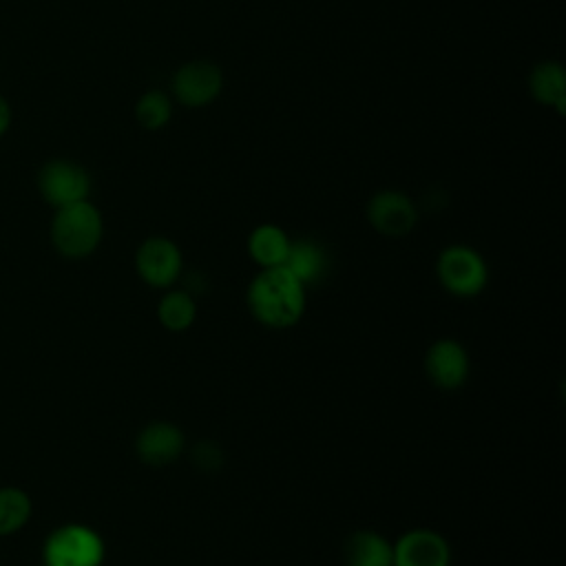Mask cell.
Segmentation results:
<instances>
[{
    "label": "cell",
    "mask_w": 566,
    "mask_h": 566,
    "mask_svg": "<svg viewBox=\"0 0 566 566\" xmlns=\"http://www.w3.org/2000/svg\"><path fill=\"white\" fill-rule=\"evenodd\" d=\"M248 310L265 327L285 329L305 312V285L283 265L263 268L248 285Z\"/></svg>",
    "instance_id": "obj_1"
},
{
    "label": "cell",
    "mask_w": 566,
    "mask_h": 566,
    "mask_svg": "<svg viewBox=\"0 0 566 566\" xmlns=\"http://www.w3.org/2000/svg\"><path fill=\"white\" fill-rule=\"evenodd\" d=\"M104 221L99 210L88 201L55 208L51 223V243L66 259H84L95 252L102 241Z\"/></svg>",
    "instance_id": "obj_2"
},
{
    "label": "cell",
    "mask_w": 566,
    "mask_h": 566,
    "mask_svg": "<svg viewBox=\"0 0 566 566\" xmlns=\"http://www.w3.org/2000/svg\"><path fill=\"white\" fill-rule=\"evenodd\" d=\"M436 276L440 285L460 298L478 296L489 281V268L482 254L469 245H449L438 254Z\"/></svg>",
    "instance_id": "obj_3"
},
{
    "label": "cell",
    "mask_w": 566,
    "mask_h": 566,
    "mask_svg": "<svg viewBox=\"0 0 566 566\" xmlns=\"http://www.w3.org/2000/svg\"><path fill=\"white\" fill-rule=\"evenodd\" d=\"M104 542L84 524H64L44 542L46 566H102Z\"/></svg>",
    "instance_id": "obj_4"
},
{
    "label": "cell",
    "mask_w": 566,
    "mask_h": 566,
    "mask_svg": "<svg viewBox=\"0 0 566 566\" xmlns=\"http://www.w3.org/2000/svg\"><path fill=\"white\" fill-rule=\"evenodd\" d=\"M38 188L53 208L88 199L91 175L71 159H51L38 172Z\"/></svg>",
    "instance_id": "obj_5"
},
{
    "label": "cell",
    "mask_w": 566,
    "mask_h": 566,
    "mask_svg": "<svg viewBox=\"0 0 566 566\" xmlns=\"http://www.w3.org/2000/svg\"><path fill=\"white\" fill-rule=\"evenodd\" d=\"M223 88V73L214 62L192 60L181 64L170 77L175 99L186 108H201L212 104Z\"/></svg>",
    "instance_id": "obj_6"
},
{
    "label": "cell",
    "mask_w": 566,
    "mask_h": 566,
    "mask_svg": "<svg viewBox=\"0 0 566 566\" xmlns=\"http://www.w3.org/2000/svg\"><path fill=\"white\" fill-rule=\"evenodd\" d=\"M135 270L150 287H170L181 279V250L166 237H148L135 252Z\"/></svg>",
    "instance_id": "obj_7"
},
{
    "label": "cell",
    "mask_w": 566,
    "mask_h": 566,
    "mask_svg": "<svg viewBox=\"0 0 566 566\" xmlns=\"http://www.w3.org/2000/svg\"><path fill=\"white\" fill-rule=\"evenodd\" d=\"M367 221L385 237L398 239L413 230L418 223V208L409 195L400 190H378L367 201Z\"/></svg>",
    "instance_id": "obj_8"
},
{
    "label": "cell",
    "mask_w": 566,
    "mask_h": 566,
    "mask_svg": "<svg viewBox=\"0 0 566 566\" xmlns=\"http://www.w3.org/2000/svg\"><path fill=\"white\" fill-rule=\"evenodd\" d=\"M391 566H449V542L431 528H411L402 533L394 544Z\"/></svg>",
    "instance_id": "obj_9"
},
{
    "label": "cell",
    "mask_w": 566,
    "mask_h": 566,
    "mask_svg": "<svg viewBox=\"0 0 566 566\" xmlns=\"http://www.w3.org/2000/svg\"><path fill=\"white\" fill-rule=\"evenodd\" d=\"M469 354L453 338L436 340L424 354V374L438 389H460L469 378Z\"/></svg>",
    "instance_id": "obj_10"
},
{
    "label": "cell",
    "mask_w": 566,
    "mask_h": 566,
    "mask_svg": "<svg viewBox=\"0 0 566 566\" xmlns=\"http://www.w3.org/2000/svg\"><path fill=\"white\" fill-rule=\"evenodd\" d=\"M186 440L177 424L155 420L146 424L135 438V453L148 467H166L184 453Z\"/></svg>",
    "instance_id": "obj_11"
},
{
    "label": "cell",
    "mask_w": 566,
    "mask_h": 566,
    "mask_svg": "<svg viewBox=\"0 0 566 566\" xmlns=\"http://www.w3.org/2000/svg\"><path fill=\"white\" fill-rule=\"evenodd\" d=\"M283 268H287L307 287L325 279L329 270V256L318 241L296 239V241H290V250Z\"/></svg>",
    "instance_id": "obj_12"
},
{
    "label": "cell",
    "mask_w": 566,
    "mask_h": 566,
    "mask_svg": "<svg viewBox=\"0 0 566 566\" xmlns=\"http://www.w3.org/2000/svg\"><path fill=\"white\" fill-rule=\"evenodd\" d=\"M345 566H391L394 551L376 531H354L343 544Z\"/></svg>",
    "instance_id": "obj_13"
},
{
    "label": "cell",
    "mask_w": 566,
    "mask_h": 566,
    "mask_svg": "<svg viewBox=\"0 0 566 566\" xmlns=\"http://www.w3.org/2000/svg\"><path fill=\"white\" fill-rule=\"evenodd\" d=\"M528 91L535 102L544 106H553L559 115H564L566 75L559 62H553V60L539 62L528 75Z\"/></svg>",
    "instance_id": "obj_14"
},
{
    "label": "cell",
    "mask_w": 566,
    "mask_h": 566,
    "mask_svg": "<svg viewBox=\"0 0 566 566\" xmlns=\"http://www.w3.org/2000/svg\"><path fill=\"white\" fill-rule=\"evenodd\" d=\"M290 250V237L283 228L274 223L256 226L248 237V252L256 265L263 268H279L285 263Z\"/></svg>",
    "instance_id": "obj_15"
},
{
    "label": "cell",
    "mask_w": 566,
    "mask_h": 566,
    "mask_svg": "<svg viewBox=\"0 0 566 566\" xmlns=\"http://www.w3.org/2000/svg\"><path fill=\"white\" fill-rule=\"evenodd\" d=\"M157 318L168 332H186L197 318V301L186 290H170L157 303Z\"/></svg>",
    "instance_id": "obj_16"
},
{
    "label": "cell",
    "mask_w": 566,
    "mask_h": 566,
    "mask_svg": "<svg viewBox=\"0 0 566 566\" xmlns=\"http://www.w3.org/2000/svg\"><path fill=\"white\" fill-rule=\"evenodd\" d=\"M31 517V497L15 486L0 489V535L15 533Z\"/></svg>",
    "instance_id": "obj_17"
},
{
    "label": "cell",
    "mask_w": 566,
    "mask_h": 566,
    "mask_svg": "<svg viewBox=\"0 0 566 566\" xmlns=\"http://www.w3.org/2000/svg\"><path fill=\"white\" fill-rule=\"evenodd\" d=\"M172 117V102L161 91H146L135 104V119L146 130L164 128Z\"/></svg>",
    "instance_id": "obj_18"
},
{
    "label": "cell",
    "mask_w": 566,
    "mask_h": 566,
    "mask_svg": "<svg viewBox=\"0 0 566 566\" xmlns=\"http://www.w3.org/2000/svg\"><path fill=\"white\" fill-rule=\"evenodd\" d=\"M190 462L203 473H217L223 467V451L212 440H199L190 449Z\"/></svg>",
    "instance_id": "obj_19"
},
{
    "label": "cell",
    "mask_w": 566,
    "mask_h": 566,
    "mask_svg": "<svg viewBox=\"0 0 566 566\" xmlns=\"http://www.w3.org/2000/svg\"><path fill=\"white\" fill-rule=\"evenodd\" d=\"M9 126H11V106H9V102L0 95V137L9 130Z\"/></svg>",
    "instance_id": "obj_20"
},
{
    "label": "cell",
    "mask_w": 566,
    "mask_h": 566,
    "mask_svg": "<svg viewBox=\"0 0 566 566\" xmlns=\"http://www.w3.org/2000/svg\"><path fill=\"white\" fill-rule=\"evenodd\" d=\"M42 566H46V564H42Z\"/></svg>",
    "instance_id": "obj_21"
}]
</instances>
